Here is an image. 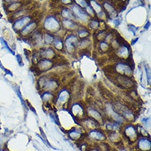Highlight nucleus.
<instances>
[{
  "instance_id": "37",
  "label": "nucleus",
  "mask_w": 151,
  "mask_h": 151,
  "mask_svg": "<svg viewBox=\"0 0 151 151\" xmlns=\"http://www.w3.org/2000/svg\"><path fill=\"white\" fill-rule=\"evenodd\" d=\"M27 105H28V106H29V107H30V109H31V111H33V112H34V113H35V114H36V112H35V110H34V108H33V107H32V106H31V104H29V103H28V102H27Z\"/></svg>"
},
{
  "instance_id": "34",
  "label": "nucleus",
  "mask_w": 151,
  "mask_h": 151,
  "mask_svg": "<svg viewBox=\"0 0 151 151\" xmlns=\"http://www.w3.org/2000/svg\"><path fill=\"white\" fill-rule=\"evenodd\" d=\"M142 122H143L144 124H145L147 127H148V126L150 127V118H144V119L142 120Z\"/></svg>"
},
{
  "instance_id": "12",
  "label": "nucleus",
  "mask_w": 151,
  "mask_h": 151,
  "mask_svg": "<svg viewBox=\"0 0 151 151\" xmlns=\"http://www.w3.org/2000/svg\"><path fill=\"white\" fill-rule=\"evenodd\" d=\"M84 114V107L81 106L80 104L76 103L71 108V115L72 116H80Z\"/></svg>"
},
{
  "instance_id": "16",
  "label": "nucleus",
  "mask_w": 151,
  "mask_h": 151,
  "mask_svg": "<svg viewBox=\"0 0 151 151\" xmlns=\"http://www.w3.org/2000/svg\"><path fill=\"white\" fill-rule=\"evenodd\" d=\"M62 25H63V26L65 29L73 30V29L75 28L77 24H76L74 22L71 21L70 19H65V20H63V22H62Z\"/></svg>"
},
{
  "instance_id": "25",
  "label": "nucleus",
  "mask_w": 151,
  "mask_h": 151,
  "mask_svg": "<svg viewBox=\"0 0 151 151\" xmlns=\"http://www.w3.org/2000/svg\"><path fill=\"white\" fill-rule=\"evenodd\" d=\"M77 32H78V35H79V37H81V38H86L88 35H89V31L87 30L86 28H84V27L79 28Z\"/></svg>"
},
{
  "instance_id": "18",
  "label": "nucleus",
  "mask_w": 151,
  "mask_h": 151,
  "mask_svg": "<svg viewBox=\"0 0 151 151\" xmlns=\"http://www.w3.org/2000/svg\"><path fill=\"white\" fill-rule=\"evenodd\" d=\"M69 136H70V138L71 140L77 141L78 139H79L81 137V134L79 131H77L75 129H73V130H71L69 132Z\"/></svg>"
},
{
  "instance_id": "28",
  "label": "nucleus",
  "mask_w": 151,
  "mask_h": 151,
  "mask_svg": "<svg viewBox=\"0 0 151 151\" xmlns=\"http://www.w3.org/2000/svg\"><path fill=\"white\" fill-rule=\"evenodd\" d=\"M54 39L55 37L53 35H50V34H45V41L47 43V44H50V43H52L54 41Z\"/></svg>"
},
{
  "instance_id": "31",
  "label": "nucleus",
  "mask_w": 151,
  "mask_h": 151,
  "mask_svg": "<svg viewBox=\"0 0 151 151\" xmlns=\"http://www.w3.org/2000/svg\"><path fill=\"white\" fill-rule=\"evenodd\" d=\"M145 70H146V74H147V80H148V84H150V67L148 66H145Z\"/></svg>"
},
{
  "instance_id": "6",
  "label": "nucleus",
  "mask_w": 151,
  "mask_h": 151,
  "mask_svg": "<svg viewBox=\"0 0 151 151\" xmlns=\"http://www.w3.org/2000/svg\"><path fill=\"white\" fill-rule=\"evenodd\" d=\"M72 11L74 13V14H75L79 18H80L81 20L83 21H87L88 20V14L87 13V12H86L84 9H83L81 7L78 5V4H75V5L73 6V8H72Z\"/></svg>"
},
{
  "instance_id": "9",
  "label": "nucleus",
  "mask_w": 151,
  "mask_h": 151,
  "mask_svg": "<svg viewBox=\"0 0 151 151\" xmlns=\"http://www.w3.org/2000/svg\"><path fill=\"white\" fill-rule=\"evenodd\" d=\"M150 141L147 138H141L138 141V148L142 151H147L150 150Z\"/></svg>"
},
{
  "instance_id": "19",
  "label": "nucleus",
  "mask_w": 151,
  "mask_h": 151,
  "mask_svg": "<svg viewBox=\"0 0 151 151\" xmlns=\"http://www.w3.org/2000/svg\"><path fill=\"white\" fill-rule=\"evenodd\" d=\"M22 5V2H13V3H11L10 4L8 7V9L9 12H14V11L17 10L18 8H20L21 6Z\"/></svg>"
},
{
  "instance_id": "11",
  "label": "nucleus",
  "mask_w": 151,
  "mask_h": 151,
  "mask_svg": "<svg viewBox=\"0 0 151 151\" xmlns=\"http://www.w3.org/2000/svg\"><path fill=\"white\" fill-rule=\"evenodd\" d=\"M92 139L95 140V141H102L105 139V135L103 133V131L100 130H93L89 132V135Z\"/></svg>"
},
{
  "instance_id": "5",
  "label": "nucleus",
  "mask_w": 151,
  "mask_h": 151,
  "mask_svg": "<svg viewBox=\"0 0 151 151\" xmlns=\"http://www.w3.org/2000/svg\"><path fill=\"white\" fill-rule=\"evenodd\" d=\"M77 43H78V38L74 35H70V36L67 37L65 41V45L66 49L68 50L70 53L73 52L74 50L76 45H77Z\"/></svg>"
},
{
  "instance_id": "1",
  "label": "nucleus",
  "mask_w": 151,
  "mask_h": 151,
  "mask_svg": "<svg viewBox=\"0 0 151 151\" xmlns=\"http://www.w3.org/2000/svg\"><path fill=\"white\" fill-rule=\"evenodd\" d=\"M45 29L50 31H56L60 29V23L55 17L50 16L45 19L44 22Z\"/></svg>"
},
{
  "instance_id": "10",
  "label": "nucleus",
  "mask_w": 151,
  "mask_h": 151,
  "mask_svg": "<svg viewBox=\"0 0 151 151\" xmlns=\"http://www.w3.org/2000/svg\"><path fill=\"white\" fill-rule=\"evenodd\" d=\"M36 26H37V22L35 21V22H31L30 23H28L22 30L21 31V34L22 35H24V36L29 35L31 32H32L33 31L35 30Z\"/></svg>"
},
{
  "instance_id": "3",
  "label": "nucleus",
  "mask_w": 151,
  "mask_h": 151,
  "mask_svg": "<svg viewBox=\"0 0 151 151\" xmlns=\"http://www.w3.org/2000/svg\"><path fill=\"white\" fill-rule=\"evenodd\" d=\"M116 70L122 76H131L133 70L131 69L129 65L125 63H118L116 66Z\"/></svg>"
},
{
  "instance_id": "14",
  "label": "nucleus",
  "mask_w": 151,
  "mask_h": 151,
  "mask_svg": "<svg viewBox=\"0 0 151 151\" xmlns=\"http://www.w3.org/2000/svg\"><path fill=\"white\" fill-rule=\"evenodd\" d=\"M40 56L42 57L45 58V60L50 59V58H53L56 56L55 51L52 50L51 48H47V49H41L40 51Z\"/></svg>"
},
{
  "instance_id": "17",
  "label": "nucleus",
  "mask_w": 151,
  "mask_h": 151,
  "mask_svg": "<svg viewBox=\"0 0 151 151\" xmlns=\"http://www.w3.org/2000/svg\"><path fill=\"white\" fill-rule=\"evenodd\" d=\"M88 114L90 115L92 117H93V119L95 121H98V119H102V116L101 114L98 112L97 110L93 109V108H88Z\"/></svg>"
},
{
  "instance_id": "2",
  "label": "nucleus",
  "mask_w": 151,
  "mask_h": 151,
  "mask_svg": "<svg viewBox=\"0 0 151 151\" xmlns=\"http://www.w3.org/2000/svg\"><path fill=\"white\" fill-rule=\"evenodd\" d=\"M31 19V17L29 16H25L23 17H21L19 19L16 20L14 22H13V28L16 31H22L24 28L25 26H26L30 22Z\"/></svg>"
},
{
  "instance_id": "36",
  "label": "nucleus",
  "mask_w": 151,
  "mask_h": 151,
  "mask_svg": "<svg viewBox=\"0 0 151 151\" xmlns=\"http://www.w3.org/2000/svg\"><path fill=\"white\" fill-rule=\"evenodd\" d=\"M150 26V22H148L146 23L145 26V30H147Z\"/></svg>"
},
{
  "instance_id": "24",
  "label": "nucleus",
  "mask_w": 151,
  "mask_h": 151,
  "mask_svg": "<svg viewBox=\"0 0 151 151\" xmlns=\"http://www.w3.org/2000/svg\"><path fill=\"white\" fill-rule=\"evenodd\" d=\"M47 77L43 76V77H40V79L37 82V86H38V89H40V88H45V86L47 84Z\"/></svg>"
},
{
  "instance_id": "15",
  "label": "nucleus",
  "mask_w": 151,
  "mask_h": 151,
  "mask_svg": "<svg viewBox=\"0 0 151 151\" xmlns=\"http://www.w3.org/2000/svg\"><path fill=\"white\" fill-rule=\"evenodd\" d=\"M13 89H14V91L16 92V93H17V97L20 98L21 102H22V106H23V108L25 109V114L26 116V112H27V111H28V108H27V106H26V102L24 101V99L22 98V93H21L20 89H19V87L17 85H14L13 86Z\"/></svg>"
},
{
  "instance_id": "7",
  "label": "nucleus",
  "mask_w": 151,
  "mask_h": 151,
  "mask_svg": "<svg viewBox=\"0 0 151 151\" xmlns=\"http://www.w3.org/2000/svg\"><path fill=\"white\" fill-rule=\"evenodd\" d=\"M53 67V62L50 60H41L37 63L36 70H40V73L50 70Z\"/></svg>"
},
{
  "instance_id": "8",
  "label": "nucleus",
  "mask_w": 151,
  "mask_h": 151,
  "mask_svg": "<svg viewBox=\"0 0 151 151\" xmlns=\"http://www.w3.org/2000/svg\"><path fill=\"white\" fill-rule=\"evenodd\" d=\"M103 7H104L105 10L110 17V19L117 17V13H116V9L114 8V7L111 5V3H109L108 2H104L103 3Z\"/></svg>"
},
{
  "instance_id": "26",
  "label": "nucleus",
  "mask_w": 151,
  "mask_h": 151,
  "mask_svg": "<svg viewBox=\"0 0 151 151\" xmlns=\"http://www.w3.org/2000/svg\"><path fill=\"white\" fill-rule=\"evenodd\" d=\"M53 97V95L49 93V92H45L44 93L42 96H41V98H42V100L45 101V102H50V100Z\"/></svg>"
},
{
  "instance_id": "30",
  "label": "nucleus",
  "mask_w": 151,
  "mask_h": 151,
  "mask_svg": "<svg viewBox=\"0 0 151 151\" xmlns=\"http://www.w3.org/2000/svg\"><path fill=\"white\" fill-rule=\"evenodd\" d=\"M100 48L102 51H106L109 48V44L105 42V41H102L100 43Z\"/></svg>"
},
{
  "instance_id": "23",
  "label": "nucleus",
  "mask_w": 151,
  "mask_h": 151,
  "mask_svg": "<svg viewBox=\"0 0 151 151\" xmlns=\"http://www.w3.org/2000/svg\"><path fill=\"white\" fill-rule=\"evenodd\" d=\"M62 16L64 17H65L66 19H71L74 17V14L72 13L70 9L68 8H63V11H62Z\"/></svg>"
},
{
  "instance_id": "32",
  "label": "nucleus",
  "mask_w": 151,
  "mask_h": 151,
  "mask_svg": "<svg viewBox=\"0 0 151 151\" xmlns=\"http://www.w3.org/2000/svg\"><path fill=\"white\" fill-rule=\"evenodd\" d=\"M128 30L131 31L133 33V35H136V31H137V27L133 25H128Z\"/></svg>"
},
{
  "instance_id": "33",
  "label": "nucleus",
  "mask_w": 151,
  "mask_h": 151,
  "mask_svg": "<svg viewBox=\"0 0 151 151\" xmlns=\"http://www.w3.org/2000/svg\"><path fill=\"white\" fill-rule=\"evenodd\" d=\"M16 59H17V62L18 63V65L20 66H23V64H22V58L20 55H17L16 56Z\"/></svg>"
},
{
  "instance_id": "27",
  "label": "nucleus",
  "mask_w": 151,
  "mask_h": 151,
  "mask_svg": "<svg viewBox=\"0 0 151 151\" xmlns=\"http://www.w3.org/2000/svg\"><path fill=\"white\" fill-rule=\"evenodd\" d=\"M89 26H90L92 29H97L98 26H99V22L97 20H96V19H93V20H92L90 22V23H89Z\"/></svg>"
},
{
  "instance_id": "21",
  "label": "nucleus",
  "mask_w": 151,
  "mask_h": 151,
  "mask_svg": "<svg viewBox=\"0 0 151 151\" xmlns=\"http://www.w3.org/2000/svg\"><path fill=\"white\" fill-rule=\"evenodd\" d=\"M53 42H54L55 47H56L57 50H61L63 49V47H64V42H63V40H61V38H59V37H55Z\"/></svg>"
},
{
  "instance_id": "35",
  "label": "nucleus",
  "mask_w": 151,
  "mask_h": 151,
  "mask_svg": "<svg viewBox=\"0 0 151 151\" xmlns=\"http://www.w3.org/2000/svg\"><path fill=\"white\" fill-rule=\"evenodd\" d=\"M113 22H114L115 25H116V26H119V25H120V24H121V18H119V19H117V18H116V19H114V20H113Z\"/></svg>"
},
{
  "instance_id": "13",
  "label": "nucleus",
  "mask_w": 151,
  "mask_h": 151,
  "mask_svg": "<svg viewBox=\"0 0 151 151\" xmlns=\"http://www.w3.org/2000/svg\"><path fill=\"white\" fill-rule=\"evenodd\" d=\"M69 97H70L69 92L66 89H64L59 93V95L57 97V99H56V102L58 103H65V102H66V101L69 99Z\"/></svg>"
},
{
  "instance_id": "39",
  "label": "nucleus",
  "mask_w": 151,
  "mask_h": 151,
  "mask_svg": "<svg viewBox=\"0 0 151 151\" xmlns=\"http://www.w3.org/2000/svg\"><path fill=\"white\" fill-rule=\"evenodd\" d=\"M92 151H100L99 150H97V149H94V150H93Z\"/></svg>"
},
{
  "instance_id": "4",
  "label": "nucleus",
  "mask_w": 151,
  "mask_h": 151,
  "mask_svg": "<svg viewBox=\"0 0 151 151\" xmlns=\"http://www.w3.org/2000/svg\"><path fill=\"white\" fill-rule=\"evenodd\" d=\"M138 132L136 131V128L134 126H127L124 130V136L127 138L129 141H135L137 139Z\"/></svg>"
},
{
  "instance_id": "38",
  "label": "nucleus",
  "mask_w": 151,
  "mask_h": 151,
  "mask_svg": "<svg viewBox=\"0 0 151 151\" xmlns=\"http://www.w3.org/2000/svg\"><path fill=\"white\" fill-rule=\"evenodd\" d=\"M137 40H138V38H136V40H132V43H131V45H134V44L136 43V41H137Z\"/></svg>"
},
{
  "instance_id": "20",
  "label": "nucleus",
  "mask_w": 151,
  "mask_h": 151,
  "mask_svg": "<svg viewBox=\"0 0 151 151\" xmlns=\"http://www.w3.org/2000/svg\"><path fill=\"white\" fill-rule=\"evenodd\" d=\"M58 87V83L56 80H48L46 85L45 86V89H49V90H55Z\"/></svg>"
},
{
  "instance_id": "22",
  "label": "nucleus",
  "mask_w": 151,
  "mask_h": 151,
  "mask_svg": "<svg viewBox=\"0 0 151 151\" xmlns=\"http://www.w3.org/2000/svg\"><path fill=\"white\" fill-rule=\"evenodd\" d=\"M0 42H1V44L3 45V49H6V50H8V52H10L12 55H13V56H15V53H14V51L11 49V47L8 45V42L6 41L3 37H0Z\"/></svg>"
},
{
  "instance_id": "29",
  "label": "nucleus",
  "mask_w": 151,
  "mask_h": 151,
  "mask_svg": "<svg viewBox=\"0 0 151 151\" xmlns=\"http://www.w3.org/2000/svg\"><path fill=\"white\" fill-rule=\"evenodd\" d=\"M109 138H110V140H111V141L115 142V141H116V140H119V139H120V136H119V135H118L117 133H116V132H112L111 134H110Z\"/></svg>"
}]
</instances>
